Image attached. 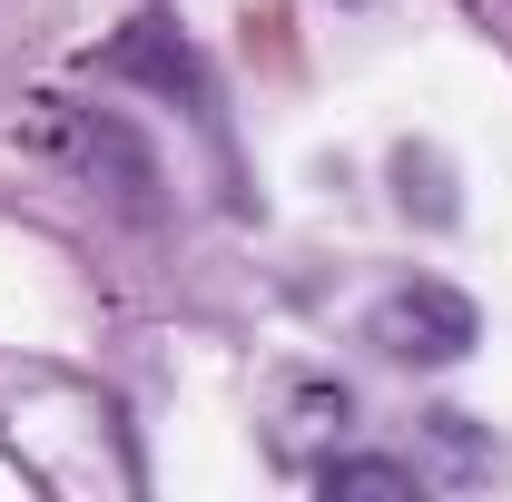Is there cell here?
Returning <instances> with one entry per match:
<instances>
[{
    "label": "cell",
    "instance_id": "1",
    "mask_svg": "<svg viewBox=\"0 0 512 502\" xmlns=\"http://www.w3.org/2000/svg\"><path fill=\"white\" fill-rule=\"evenodd\" d=\"M20 138L40 148V158H69L89 188H109L128 217H158V158L138 148V128L109 119V109H60V99H30V119Z\"/></svg>",
    "mask_w": 512,
    "mask_h": 502
},
{
    "label": "cell",
    "instance_id": "2",
    "mask_svg": "<svg viewBox=\"0 0 512 502\" xmlns=\"http://www.w3.org/2000/svg\"><path fill=\"white\" fill-rule=\"evenodd\" d=\"M365 345H384L394 365H463V355L483 345V315H473V296L414 276V286H384V296H375Z\"/></svg>",
    "mask_w": 512,
    "mask_h": 502
},
{
    "label": "cell",
    "instance_id": "3",
    "mask_svg": "<svg viewBox=\"0 0 512 502\" xmlns=\"http://www.w3.org/2000/svg\"><path fill=\"white\" fill-rule=\"evenodd\" d=\"M89 69H109V79H138V89H158V99H178V109H207V69L197 50L148 10V20H128L109 50H89Z\"/></svg>",
    "mask_w": 512,
    "mask_h": 502
},
{
    "label": "cell",
    "instance_id": "4",
    "mask_svg": "<svg viewBox=\"0 0 512 502\" xmlns=\"http://www.w3.org/2000/svg\"><path fill=\"white\" fill-rule=\"evenodd\" d=\"M316 493L325 502H414L424 473H414V463H384V453H345V463L316 473Z\"/></svg>",
    "mask_w": 512,
    "mask_h": 502
},
{
    "label": "cell",
    "instance_id": "5",
    "mask_svg": "<svg viewBox=\"0 0 512 502\" xmlns=\"http://www.w3.org/2000/svg\"><path fill=\"white\" fill-rule=\"evenodd\" d=\"M424 434H434V453H444L463 483H473V473H493V443H473V414H434Z\"/></svg>",
    "mask_w": 512,
    "mask_h": 502
}]
</instances>
